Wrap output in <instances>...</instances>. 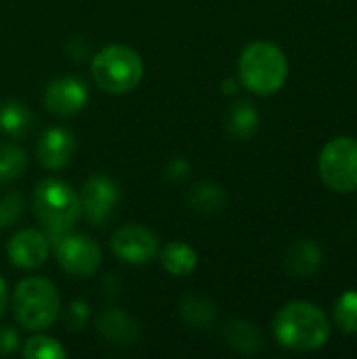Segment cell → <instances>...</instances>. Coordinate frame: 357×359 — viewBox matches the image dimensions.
Segmentation results:
<instances>
[{"instance_id": "6da1fadb", "label": "cell", "mask_w": 357, "mask_h": 359, "mask_svg": "<svg viewBox=\"0 0 357 359\" xmlns=\"http://www.w3.org/2000/svg\"><path fill=\"white\" fill-rule=\"evenodd\" d=\"M274 332L278 343L286 349L316 351L324 347L330 337V320L318 305L295 301L278 311Z\"/></svg>"}, {"instance_id": "7a4b0ae2", "label": "cell", "mask_w": 357, "mask_h": 359, "mask_svg": "<svg viewBox=\"0 0 357 359\" xmlns=\"http://www.w3.org/2000/svg\"><path fill=\"white\" fill-rule=\"evenodd\" d=\"M240 80L257 95H274L280 90L288 76V61L280 46L267 40L248 44L240 55Z\"/></svg>"}, {"instance_id": "3957f363", "label": "cell", "mask_w": 357, "mask_h": 359, "mask_svg": "<svg viewBox=\"0 0 357 359\" xmlns=\"http://www.w3.org/2000/svg\"><path fill=\"white\" fill-rule=\"evenodd\" d=\"M13 309L25 330H46L59 316V292L44 278H25L15 288Z\"/></svg>"}, {"instance_id": "277c9868", "label": "cell", "mask_w": 357, "mask_h": 359, "mask_svg": "<svg viewBox=\"0 0 357 359\" xmlns=\"http://www.w3.org/2000/svg\"><path fill=\"white\" fill-rule=\"evenodd\" d=\"M90 72L101 90L109 95H124L139 86L143 78V61L133 48L112 44L95 55Z\"/></svg>"}, {"instance_id": "5b68a950", "label": "cell", "mask_w": 357, "mask_h": 359, "mask_svg": "<svg viewBox=\"0 0 357 359\" xmlns=\"http://www.w3.org/2000/svg\"><path fill=\"white\" fill-rule=\"evenodd\" d=\"M32 206H34L36 219L53 236L65 233L78 221L82 212L80 196H76V191L59 179L42 181L34 189Z\"/></svg>"}, {"instance_id": "8992f818", "label": "cell", "mask_w": 357, "mask_h": 359, "mask_svg": "<svg viewBox=\"0 0 357 359\" xmlns=\"http://www.w3.org/2000/svg\"><path fill=\"white\" fill-rule=\"evenodd\" d=\"M320 177L322 181L339 191H356L357 189V139L353 137H337L328 141L320 154Z\"/></svg>"}, {"instance_id": "52a82bcc", "label": "cell", "mask_w": 357, "mask_h": 359, "mask_svg": "<svg viewBox=\"0 0 357 359\" xmlns=\"http://www.w3.org/2000/svg\"><path fill=\"white\" fill-rule=\"evenodd\" d=\"M57 261L76 278L93 276L101 265V248L86 236H63L57 242Z\"/></svg>"}, {"instance_id": "ba28073f", "label": "cell", "mask_w": 357, "mask_h": 359, "mask_svg": "<svg viewBox=\"0 0 357 359\" xmlns=\"http://www.w3.org/2000/svg\"><path fill=\"white\" fill-rule=\"evenodd\" d=\"M112 248L122 261L133 265H143L156 257L158 240L149 229L141 225H126L114 233Z\"/></svg>"}, {"instance_id": "9c48e42d", "label": "cell", "mask_w": 357, "mask_h": 359, "mask_svg": "<svg viewBox=\"0 0 357 359\" xmlns=\"http://www.w3.org/2000/svg\"><path fill=\"white\" fill-rule=\"evenodd\" d=\"M118 198H120L118 187L107 177L97 175L84 181L82 194H80V206L90 223L101 225L112 217Z\"/></svg>"}, {"instance_id": "30bf717a", "label": "cell", "mask_w": 357, "mask_h": 359, "mask_svg": "<svg viewBox=\"0 0 357 359\" xmlns=\"http://www.w3.org/2000/svg\"><path fill=\"white\" fill-rule=\"evenodd\" d=\"M88 101V93L86 86L72 76L53 80L46 90H44V105L50 114L59 116V118H69L76 116L84 103Z\"/></svg>"}, {"instance_id": "8fae6325", "label": "cell", "mask_w": 357, "mask_h": 359, "mask_svg": "<svg viewBox=\"0 0 357 359\" xmlns=\"http://www.w3.org/2000/svg\"><path fill=\"white\" fill-rule=\"evenodd\" d=\"M48 257V240L36 229H23L8 242V259L23 269L40 267Z\"/></svg>"}, {"instance_id": "7c38bea8", "label": "cell", "mask_w": 357, "mask_h": 359, "mask_svg": "<svg viewBox=\"0 0 357 359\" xmlns=\"http://www.w3.org/2000/svg\"><path fill=\"white\" fill-rule=\"evenodd\" d=\"M74 149H76V143H74L72 133L63 128H48L36 145V156L44 168L57 170L69 164Z\"/></svg>"}, {"instance_id": "4fadbf2b", "label": "cell", "mask_w": 357, "mask_h": 359, "mask_svg": "<svg viewBox=\"0 0 357 359\" xmlns=\"http://www.w3.org/2000/svg\"><path fill=\"white\" fill-rule=\"evenodd\" d=\"M97 330L114 345H133L139 339L137 324L120 309H105L97 318Z\"/></svg>"}, {"instance_id": "5bb4252c", "label": "cell", "mask_w": 357, "mask_h": 359, "mask_svg": "<svg viewBox=\"0 0 357 359\" xmlns=\"http://www.w3.org/2000/svg\"><path fill=\"white\" fill-rule=\"evenodd\" d=\"M286 269L297 278H311L322 263V250L314 240H297L286 250Z\"/></svg>"}, {"instance_id": "9a60e30c", "label": "cell", "mask_w": 357, "mask_h": 359, "mask_svg": "<svg viewBox=\"0 0 357 359\" xmlns=\"http://www.w3.org/2000/svg\"><path fill=\"white\" fill-rule=\"evenodd\" d=\"M223 337L231 349L246 353V355L257 353L263 347V337H261L259 328L250 322H244V320L229 322L223 330Z\"/></svg>"}, {"instance_id": "2e32d148", "label": "cell", "mask_w": 357, "mask_h": 359, "mask_svg": "<svg viewBox=\"0 0 357 359\" xmlns=\"http://www.w3.org/2000/svg\"><path fill=\"white\" fill-rule=\"evenodd\" d=\"M227 133L236 139H250L259 126V114L248 101H238L227 111Z\"/></svg>"}, {"instance_id": "e0dca14e", "label": "cell", "mask_w": 357, "mask_h": 359, "mask_svg": "<svg viewBox=\"0 0 357 359\" xmlns=\"http://www.w3.org/2000/svg\"><path fill=\"white\" fill-rule=\"evenodd\" d=\"M160 263L168 273L183 278L196 269L198 257L191 246H187L183 242H170L168 246H164V250L160 255Z\"/></svg>"}, {"instance_id": "ac0fdd59", "label": "cell", "mask_w": 357, "mask_h": 359, "mask_svg": "<svg viewBox=\"0 0 357 359\" xmlns=\"http://www.w3.org/2000/svg\"><path fill=\"white\" fill-rule=\"evenodd\" d=\"M179 311H181L183 322L198 330L210 328L217 320V311H215L213 303L206 299H200V297H185L179 305Z\"/></svg>"}, {"instance_id": "d6986e66", "label": "cell", "mask_w": 357, "mask_h": 359, "mask_svg": "<svg viewBox=\"0 0 357 359\" xmlns=\"http://www.w3.org/2000/svg\"><path fill=\"white\" fill-rule=\"evenodd\" d=\"M225 202H227L225 191L215 183H200L191 189V196H189V204L198 212H206V215H215L223 210Z\"/></svg>"}, {"instance_id": "ffe728a7", "label": "cell", "mask_w": 357, "mask_h": 359, "mask_svg": "<svg viewBox=\"0 0 357 359\" xmlns=\"http://www.w3.org/2000/svg\"><path fill=\"white\" fill-rule=\"evenodd\" d=\"M32 124V114L25 105L21 103H6L0 109V128L11 135V137H23L29 130Z\"/></svg>"}, {"instance_id": "44dd1931", "label": "cell", "mask_w": 357, "mask_h": 359, "mask_svg": "<svg viewBox=\"0 0 357 359\" xmlns=\"http://www.w3.org/2000/svg\"><path fill=\"white\" fill-rule=\"evenodd\" d=\"M27 166V156L17 145H0V183L15 181L23 175Z\"/></svg>"}, {"instance_id": "7402d4cb", "label": "cell", "mask_w": 357, "mask_h": 359, "mask_svg": "<svg viewBox=\"0 0 357 359\" xmlns=\"http://www.w3.org/2000/svg\"><path fill=\"white\" fill-rule=\"evenodd\" d=\"M335 322L343 332H357V292H345L335 305Z\"/></svg>"}, {"instance_id": "603a6c76", "label": "cell", "mask_w": 357, "mask_h": 359, "mask_svg": "<svg viewBox=\"0 0 357 359\" xmlns=\"http://www.w3.org/2000/svg\"><path fill=\"white\" fill-rule=\"evenodd\" d=\"M23 358L25 359H63L65 351L63 347L48 337H34L25 343L23 347Z\"/></svg>"}, {"instance_id": "cb8c5ba5", "label": "cell", "mask_w": 357, "mask_h": 359, "mask_svg": "<svg viewBox=\"0 0 357 359\" xmlns=\"http://www.w3.org/2000/svg\"><path fill=\"white\" fill-rule=\"evenodd\" d=\"M23 212V198L17 191L6 194L0 200V227H8L13 225Z\"/></svg>"}, {"instance_id": "d4e9b609", "label": "cell", "mask_w": 357, "mask_h": 359, "mask_svg": "<svg viewBox=\"0 0 357 359\" xmlns=\"http://www.w3.org/2000/svg\"><path fill=\"white\" fill-rule=\"evenodd\" d=\"M86 318H88V305L82 301H74L65 313V326L69 330H80L84 326Z\"/></svg>"}, {"instance_id": "484cf974", "label": "cell", "mask_w": 357, "mask_h": 359, "mask_svg": "<svg viewBox=\"0 0 357 359\" xmlns=\"http://www.w3.org/2000/svg\"><path fill=\"white\" fill-rule=\"evenodd\" d=\"M19 345V337L13 328L8 326H2L0 328V355H8L17 349Z\"/></svg>"}, {"instance_id": "4316f807", "label": "cell", "mask_w": 357, "mask_h": 359, "mask_svg": "<svg viewBox=\"0 0 357 359\" xmlns=\"http://www.w3.org/2000/svg\"><path fill=\"white\" fill-rule=\"evenodd\" d=\"M4 307H6V284L0 278V316L4 313Z\"/></svg>"}]
</instances>
